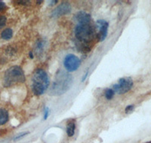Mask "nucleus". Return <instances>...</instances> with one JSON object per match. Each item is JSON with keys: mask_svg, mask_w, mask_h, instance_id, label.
<instances>
[{"mask_svg": "<svg viewBox=\"0 0 151 143\" xmlns=\"http://www.w3.org/2000/svg\"><path fill=\"white\" fill-rule=\"evenodd\" d=\"M73 79L70 74L65 72L58 71L55 76V79L50 89L51 95H62L70 89L72 84Z\"/></svg>", "mask_w": 151, "mask_h": 143, "instance_id": "1", "label": "nucleus"}, {"mask_svg": "<svg viewBox=\"0 0 151 143\" xmlns=\"http://www.w3.org/2000/svg\"><path fill=\"white\" fill-rule=\"evenodd\" d=\"M50 79L45 70L38 69L32 77V90L36 96L42 95L48 88Z\"/></svg>", "mask_w": 151, "mask_h": 143, "instance_id": "2", "label": "nucleus"}, {"mask_svg": "<svg viewBox=\"0 0 151 143\" xmlns=\"http://www.w3.org/2000/svg\"><path fill=\"white\" fill-rule=\"evenodd\" d=\"M25 82V75L20 66H14L10 67L5 72L3 79V85L6 87L13 86L16 84L24 83Z\"/></svg>", "mask_w": 151, "mask_h": 143, "instance_id": "3", "label": "nucleus"}, {"mask_svg": "<svg viewBox=\"0 0 151 143\" xmlns=\"http://www.w3.org/2000/svg\"><path fill=\"white\" fill-rule=\"evenodd\" d=\"M76 37L84 44H88L94 40L96 36L95 29L89 24H77L75 29Z\"/></svg>", "mask_w": 151, "mask_h": 143, "instance_id": "4", "label": "nucleus"}, {"mask_svg": "<svg viewBox=\"0 0 151 143\" xmlns=\"http://www.w3.org/2000/svg\"><path fill=\"white\" fill-rule=\"evenodd\" d=\"M133 80L130 77H125L119 80L118 83L113 86V90L119 94H123L129 92L133 87Z\"/></svg>", "mask_w": 151, "mask_h": 143, "instance_id": "5", "label": "nucleus"}, {"mask_svg": "<svg viewBox=\"0 0 151 143\" xmlns=\"http://www.w3.org/2000/svg\"><path fill=\"white\" fill-rule=\"evenodd\" d=\"M81 61L79 58L74 54H68L65 56L64 60V66L68 72H74L80 66Z\"/></svg>", "mask_w": 151, "mask_h": 143, "instance_id": "6", "label": "nucleus"}, {"mask_svg": "<svg viewBox=\"0 0 151 143\" xmlns=\"http://www.w3.org/2000/svg\"><path fill=\"white\" fill-rule=\"evenodd\" d=\"M109 24L108 22L100 20L97 21V28H98V33L96 34V37L98 41H103L107 36V31H108Z\"/></svg>", "mask_w": 151, "mask_h": 143, "instance_id": "7", "label": "nucleus"}, {"mask_svg": "<svg viewBox=\"0 0 151 143\" xmlns=\"http://www.w3.org/2000/svg\"><path fill=\"white\" fill-rule=\"evenodd\" d=\"M71 11V6L68 2H63L58 7H57L52 12L53 17H60L69 14Z\"/></svg>", "mask_w": 151, "mask_h": 143, "instance_id": "8", "label": "nucleus"}, {"mask_svg": "<svg viewBox=\"0 0 151 143\" xmlns=\"http://www.w3.org/2000/svg\"><path fill=\"white\" fill-rule=\"evenodd\" d=\"M76 20L78 21L79 24H89L91 21V16L86 11H79L75 15Z\"/></svg>", "mask_w": 151, "mask_h": 143, "instance_id": "9", "label": "nucleus"}, {"mask_svg": "<svg viewBox=\"0 0 151 143\" xmlns=\"http://www.w3.org/2000/svg\"><path fill=\"white\" fill-rule=\"evenodd\" d=\"M9 112L5 109H0V126L5 124L9 121Z\"/></svg>", "mask_w": 151, "mask_h": 143, "instance_id": "10", "label": "nucleus"}, {"mask_svg": "<svg viewBox=\"0 0 151 143\" xmlns=\"http://www.w3.org/2000/svg\"><path fill=\"white\" fill-rule=\"evenodd\" d=\"M76 123L74 121L69 122L67 125V133L69 137H72L75 134Z\"/></svg>", "mask_w": 151, "mask_h": 143, "instance_id": "11", "label": "nucleus"}, {"mask_svg": "<svg viewBox=\"0 0 151 143\" xmlns=\"http://www.w3.org/2000/svg\"><path fill=\"white\" fill-rule=\"evenodd\" d=\"M12 36H13V31L10 28H7V29H4L1 33V37L4 40H9L12 39Z\"/></svg>", "mask_w": 151, "mask_h": 143, "instance_id": "12", "label": "nucleus"}, {"mask_svg": "<svg viewBox=\"0 0 151 143\" xmlns=\"http://www.w3.org/2000/svg\"><path fill=\"white\" fill-rule=\"evenodd\" d=\"M114 94L115 92L113 91V89L111 88H109V89H106L105 90V97H106V99H108V100H110V99H113V97H114Z\"/></svg>", "mask_w": 151, "mask_h": 143, "instance_id": "13", "label": "nucleus"}, {"mask_svg": "<svg viewBox=\"0 0 151 143\" xmlns=\"http://www.w3.org/2000/svg\"><path fill=\"white\" fill-rule=\"evenodd\" d=\"M6 21H7V19H6L5 16H0V29L5 26V25L6 24Z\"/></svg>", "mask_w": 151, "mask_h": 143, "instance_id": "14", "label": "nucleus"}, {"mask_svg": "<svg viewBox=\"0 0 151 143\" xmlns=\"http://www.w3.org/2000/svg\"><path fill=\"white\" fill-rule=\"evenodd\" d=\"M134 109V105H129V106H128L127 107L125 108V113H126V114H128V113L132 112H133Z\"/></svg>", "mask_w": 151, "mask_h": 143, "instance_id": "15", "label": "nucleus"}, {"mask_svg": "<svg viewBox=\"0 0 151 143\" xmlns=\"http://www.w3.org/2000/svg\"><path fill=\"white\" fill-rule=\"evenodd\" d=\"M28 133H28V132H24V133H21V134H19L18 136H16L15 138L14 139V141H15V140H18V139H20L23 138V137H24V136H26V135H27Z\"/></svg>", "mask_w": 151, "mask_h": 143, "instance_id": "16", "label": "nucleus"}, {"mask_svg": "<svg viewBox=\"0 0 151 143\" xmlns=\"http://www.w3.org/2000/svg\"><path fill=\"white\" fill-rule=\"evenodd\" d=\"M48 114H49V109L48 107L45 108V113H44V120H46L48 117Z\"/></svg>", "mask_w": 151, "mask_h": 143, "instance_id": "17", "label": "nucleus"}, {"mask_svg": "<svg viewBox=\"0 0 151 143\" xmlns=\"http://www.w3.org/2000/svg\"><path fill=\"white\" fill-rule=\"evenodd\" d=\"M5 6V4L3 2H2V1H0V11L3 10Z\"/></svg>", "mask_w": 151, "mask_h": 143, "instance_id": "18", "label": "nucleus"}, {"mask_svg": "<svg viewBox=\"0 0 151 143\" xmlns=\"http://www.w3.org/2000/svg\"><path fill=\"white\" fill-rule=\"evenodd\" d=\"M29 56H30L31 59H33V53L32 52H29Z\"/></svg>", "mask_w": 151, "mask_h": 143, "instance_id": "19", "label": "nucleus"}, {"mask_svg": "<svg viewBox=\"0 0 151 143\" xmlns=\"http://www.w3.org/2000/svg\"><path fill=\"white\" fill-rule=\"evenodd\" d=\"M145 143H151V141H150V142H145Z\"/></svg>", "mask_w": 151, "mask_h": 143, "instance_id": "20", "label": "nucleus"}]
</instances>
